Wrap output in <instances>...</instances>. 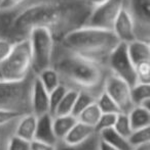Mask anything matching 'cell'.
Listing matches in <instances>:
<instances>
[{"instance_id": "21", "label": "cell", "mask_w": 150, "mask_h": 150, "mask_svg": "<svg viewBox=\"0 0 150 150\" xmlns=\"http://www.w3.org/2000/svg\"><path fill=\"white\" fill-rule=\"evenodd\" d=\"M37 78L48 93L56 89L61 84V79L59 73L52 67H46L37 74Z\"/></svg>"}, {"instance_id": "9", "label": "cell", "mask_w": 150, "mask_h": 150, "mask_svg": "<svg viewBox=\"0 0 150 150\" xmlns=\"http://www.w3.org/2000/svg\"><path fill=\"white\" fill-rule=\"evenodd\" d=\"M122 5L123 0H108L90 10L84 25L105 30H112L113 24Z\"/></svg>"}, {"instance_id": "35", "label": "cell", "mask_w": 150, "mask_h": 150, "mask_svg": "<svg viewBox=\"0 0 150 150\" xmlns=\"http://www.w3.org/2000/svg\"><path fill=\"white\" fill-rule=\"evenodd\" d=\"M14 42L6 39V38L0 37V61L5 59L9 55L12 47H14Z\"/></svg>"}, {"instance_id": "38", "label": "cell", "mask_w": 150, "mask_h": 150, "mask_svg": "<svg viewBox=\"0 0 150 150\" xmlns=\"http://www.w3.org/2000/svg\"><path fill=\"white\" fill-rule=\"evenodd\" d=\"M84 1H85V3L93 9V8L97 7V6H100L101 4L107 2L108 0H84Z\"/></svg>"}, {"instance_id": "17", "label": "cell", "mask_w": 150, "mask_h": 150, "mask_svg": "<svg viewBox=\"0 0 150 150\" xmlns=\"http://www.w3.org/2000/svg\"><path fill=\"white\" fill-rule=\"evenodd\" d=\"M98 134L101 140L108 143L114 148L118 150H135L134 147L128 142V138L117 133L113 128L105 129V130L99 132Z\"/></svg>"}, {"instance_id": "40", "label": "cell", "mask_w": 150, "mask_h": 150, "mask_svg": "<svg viewBox=\"0 0 150 150\" xmlns=\"http://www.w3.org/2000/svg\"><path fill=\"white\" fill-rule=\"evenodd\" d=\"M148 148H150V144L149 145H145V146L137 147V148H135V150H145V149H148Z\"/></svg>"}, {"instance_id": "29", "label": "cell", "mask_w": 150, "mask_h": 150, "mask_svg": "<svg viewBox=\"0 0 150 150\" xmlns=\"http://www.w3.org/2000/svg\"><path fill=\"white\" fill-rule=\"evenodd\" d=\"M113 129L117 133H119L120 135H122L123 137L128 138L131 133L133 132V129H132V127H131L128 113H124V112L117 113V117H116Z\"/></svg>"}, {"instance_id": "1", "label": "cell", "mask_w": 150, "mask_h": 150, "mask_svg": "<svg viewBox=\"0 0 150 150\" xmlns=\"http://www.w3.org/2000/svg\"><path fill=\"white\" fill-rule=\"evenodd\" d=\"M90 10L84 0H34L12 13L0 14V37L18 42L27 39L32 29L44 28L57 42L83 26Z\"/></svg>"}, {"instance_id": "18", "label": "cell", "mask_w": 150, "mask_h": 150, "mask_svg": "<svg viewBox=\"0 0 150 150\" xmlns=\"http://www.w3.org/2000/svg\"><path fill=\"white\" fill-rule=\"evenodd\" d=\"M77 122V117L72 115H55L52 117V128L58 141H62L67 133Z\"/></svg>"}, {"instance_id": "14", "label": "cell", "mask_w": 150, "mask_h": 150, "mask_svg": "<svg viewBox=\"0 0 150 150\" xmlns=\"http://www.w3.org/2000/svg\"><path fill=\"white\" fill-rule=\"evenodd\" d=\"M95 129L90 127L83 122L77 120L76 124L71 128V130L67 133V135L63 139V142L66 144L76 145L84 142L88 139H90L95 134Z\"/></svg>"}, {"instance_id": "12", "label": "cell", "mask_w": 150, "mask_h": 150, "mask_svg": "<svg viewBox=\"0 0 150 150\" xmlns=\"http://www.w3.org/2000/svg\"><path fill=\"white\" fill-rule=\"evenodd\" d=\"M31 111L36 117L50 113V93L44 89L37 76L33 81L31 92Z\"/></svg>"}, {"instance_id": "26", "label": "cell", "mask_w": 150, "mask_h": 150, "mask_svg": "<svg viewBox=\"0 0 150 150\" xmlns=\"http://www.w3.org/2000/svg\"><path fill=\"white\" fill-rule=\"evenodd\" d=\"M128 142L131 143L134 148L150 144V126L145 128L133 130L131 135L128 138Z\"/></svg>"}, {"instance_id": "32", "label": "cell", "mask_w": 150, "mask_h": 150, "mask_svg": "<svg viewBox=\"0 0 150 150\" xmlns=\"http://www.w3.org/2000/svg\"><path fill=\"white\" fill-rule=\"evenodd\" d=\"M116 117H117V113H102L97 125L95 126V132L99 133L105 129L113 128Z\"/></svg>"}, {"instance_id": "16", "label": "cell", "mask_w": 150, "mask_h": 150, "mask_svg": "<svg viewBox=\"0 0 150 150\" xmlns=\"http://www.w3.org/2000/svg\"><path fill=\"white\" fill-rule=\"evenodd\" d=\"M128 52L134 64L150 61V42L136 39L126 44Z\"/></svg>"}, {"instance_id": "24", "label": "cell", "mask_w": 150, "mask_h": 150, "mask_svg": "<svg viewBox=\"0 0 150 150\" xmlns=\"http://www.w3.org/2000/svg\"><path fill=\"white\" fill-rule=\"evenodd\" d=\"M97 95L93 92L86 90H78L77 96H76L74 106H73L72 112L71 115L77 117V115L83 110L84 108L90 105L92 103H94L96 101Z\"/></svg>"}, {"instance_id": "15", "label": "cell", "mask_w": 150, "mask_h": 150, "mask_svg": "<svg viewBox=\"0 0 150 150\" xmlns=\"http://www.w3.org/2000/svg\"><path fill=\"white\" fill-rule=\"evenodd\" d=\"M37 117L32 112L25 113L19 119L14 129V135L24 138L28 141H32L36 131Z\"/></svg>"}, {"instance_id": "25", "label": "cell", "mask_w": 150, "mask_h": 150, "mask_svg": "<svg viewBox=\"0 0 150 150\" xmlns=\"http://www.w3.org/2000/svg\"><path fill=\"white\" fill-rule=\"evenodd\" d=\"M101 115H102V112H101L98 105L96 104V101H95L94 103L88 105L86 108H84L77 115V120H79V122H83V124L88 125L90 127H93L95 129V126L98 122Z\"/></svg>"}, {"instance_id": "2", "label": "cell", "mask_w": 150, "mask_h": 150, "mask_svg": "<svg viewBox=\"0 0 150 150\" xmlns=\"http://www.w3.org/2000/svg\"><path fill=\"white\" fill-rule=\"evenodd\" d=\"M52 67L59 73L62 84L93 93L98 89L103 90V83L108 73L106 65L66 51L57 44Z\"/></svg>"}, {"instance_id": "13", "label": "cell", "mask_w": 150, "mask_h": 150, "mask_svg": "<svg viewBox=\"0 0 150 150\" xmlns=\"http://www.w3.org/2000/svg\"><path fill=\"white\" fill-rule=\"evenodd\" d=\"M34 139L48 144L57 145L59 142L52 128V115L50 113H45L37 117L36 131Z\"/></svg>"}, {"instance_id": "4", "label": "cell", "mask_w": 150, "mask_h": 150, "mask_svg": "<svg viewBox=\"0 0 150 150\" xmlns=\"http://www.w3.org/2000/svg\"><path fill=\"white\" fill-rule=\"evenodd\" d=\"M35 77L36 74L32 71L22 80H0V108L22 115L32 112L31 92Z\"/></svg>"}, {"instance_id": "22", "label": "cell", "mask_w": 150, "mask_h": 150, "mask_svg": "<svg viewBox=\"0 0 150 150\" xmlns=\"http://www.w3.org/2000/svg\"><path fill=\"white\" fill-rule=\"evenodd\" d=\"M78 90L74 88H68L67 92L61 99L59 102L58 106L55 109V112L52 117L55 115H71L72 112L73 106H74V102L76 96H77Z\"/></svg>"}, {"instance_id": "20", "label": "cell", "mask_w": 150, "mask_h": 150, "mask_svg": "<svg viewBox=\"0 0 150 150\" xmlns=\"http://www.w3.org/2000/svg\"><path fill=\"white\" fill-rule=\"evenodd\" d=\"M131 98L134 106L140 105L150 108V83H136L131 87Z\"/></svg>"}, {"instance_id": "19", "label": "cell", "mask_w": 150, "mask_h": 150, "mask_svg": "<svg viewBox=\"0 0 150 150\" xmlns=\"http://www.w3.org/2000/svg\"><path fill=\"white\" fill-rule=\"evenodd\" d=\"M128 117L133 130L150 126V108L136 105L128 112Z\"/></svg>"}, {"instance_id": "23", "label": "cell", "mask_w": 150, "mask_h": 150, "mask_svg": "<svg viewBox=\"0 0 150 150\" xmlns=\"http://www.w3.org/2000/svg\"><path fill=\"white\" fill-rule=\"evenodd\" d=\"M99 137L98 133H95L90 139L76 145L66 144L63 141H59L56 145V150H99Z\"/></svg>"}, {"instance_id": "30", "label": "cell", "mask_w": 150, "mask_h": 150, "mask_svg": "<svg viewBox=\"0 0 150 150\" xmlns=\"http://www.w3.org/2000/svg\"><path fill=\"white\" fill-rule=\"evenodd\" d=\"M34 0H1L0 1V14H8L17 11Z\"/></svg>"}, {"instance_id": "39", "label": "cell", "mask_w": 150, "mask_h": 150, "mask_svg": "<svg viewBox=\"0 0 150 150\" xmlns=\"http://www.w3.org/2000/svg\"><path fill=\"white\" fill-rule=\"evenodd\" d=\"M99 150H118V149L114 148L113 146H111L108 143L104 142V141H102L100 139V141H99Z\"/></svg>"}, {"instance_id": "34", "label": "cell", "mask_w": 150, "mask_h": 150, "mask_svg": "<svg viewBox=\"0 0 150 150\" xmlns=\"http://www.w3.org/2000/svg\"><path fill=\"white\" fill-rule=\"evenodd\" d=\"M30 142L14 134L8 141L7 150H30Z\"/></svg>"}, {"instance_id": "42", "label": "cell", "mask_w": 150, "mask_h": 150, "mask_svg": "<svg viewBox=\"0 0 150 150\" xmlns=\"http://www.w3.org/2000/svg\"><path fill=\"white\" fill-rule=\"evenodd\" d=\"M0 1H1V0H0Z\"/></svg>"}, {"instance_id": "3", "label": "cell", "mask_w": 150, "mask_h": 150, "mask_svg": "<svg viewBox=\"0 0 150 150\" xmlns=\"http://www.w3.org/2000/svg\"><path fill=\"white\" fill-rule=\"evenodd\" d=\"M119 43L112 30L83 26L67 33L59 41L57 46L66 51L90 58L106 65L109 54Z\"/></svg>"}, {"instance_id": "6", "label": "cell", "mask_w": 150, "mask_h": 150, "mask_svg": "<svg viewBox=\"0 0 150 150\" xmlns=\"http://www.w3.org/2000/svg\"><path fill=\"white\" fill-rule=\"evenodd\" d=\"M30 43L32 71L37 75L46 67H52L54 59L56 40L47 29L34 28L28 35Z\"/></svg>"}, {"instance_id": "36", "label": "cell", "mask_w": 150, "mask_h": 150, "mask_svg": "<svg viewBox=\"0 0 150 150\" xmlns=\"http://www.w3.org/2000/svg\"><path fill=\"white\" fill-rule=\"evenodd\" d=\"M21 115H23L22 113L14 112V111H11V110H6V109L0 108V126H1V125L8 124V122H12V120L20 117Z\"/></svg>"}, {"instance_id": "7", "label": "cell", "mask_w": 150, "mask_h": 150, "mask_svg": "<svg viewBox=\"0 0 150 150\" xmlns=\"http://www.w3.org/2000/svg\"><path fill=\"white\" fill-rule=\"evenodd\" d=\"M106 67L109 73L126 81L131 87L138 83L135 64L128 55L126 43L119 42L115 46L107 58Z\"/></svg>"}, {"instance_id": "5", "label": "cell", "mask_w": 150, "mask_h": 150, "mask_svg": "<svg viewBox=\"0 0 150 150\" xmlns=\"http://www.w3.org/2000/svg\"><path fill=\"white\" fill-rule=\"evenodd\" d=\"M32 71L30 43L28 38L14 42L9 55L0 61V80L17 81Z\"/></svg>"}, {"instance_id": "37", "label": "cell", "mask_w": 150, "mask_h": 150, "mask_svg": "<svg viewBox=\"0 0 150 150\" xmlns=\"http://www.w3.org/2000/svg\"><path fill=\"white\" fill-rule=\"evenodd\" d=\"M30 150H56V145L33 139L30 142Z\"/></svg>"}, {"instance_id": "10", "label": "cell", "mask_w": 150, "mask_h": 150, "mask_svg": "<svg viewBox=\"0 0 150 150\" xmlns=\"http://www.w3.org/2000/svg\"><path fill=\"white\" fill-rule=\"evenodd\" d=\"M103 90L117 104L120 112L128 113L134 107L131 98V86L126 81L109 71L105 77Z\"/></svg>"}, {"instance_id": "28", "label": "cell", "mask_w": 150, "mask_h": 150, "mask_svg": "<svg viewBox=\"0 0 150 150\" xmlns=\"http://www.w3.org/2000/svg\"><path fill=\"white\" fill-rule=\"evenodd\" d=\"M20 117L8 122V124L0 126V150H7L8 141H9L10 137L14 134V129H16L17 122Z\"/></svg>"}, {"instance_id": "27", "label": "cell", "mask_w": 150, "mask_h": 150, "mask_svg": "<svg viewBox=\"0 0 150 150\" xmlns=\"http://www.w3.org/2000/svg\"><path fill=\"white\" fill-rule=\"evenodd\" d=\"M96 104L98 105L99 109L102 113H119L120 110L118 108L117 104L114 102V100L102 90L96 98Z\"/></svg>"}, {"instance_id": "31", "label": "cell", "mask_w": 150, "mask_h": 150, "mask_svg": "<svg viewBox=\"0 0 150 150\" xmlns=\"http://www.w3.org/2000/svg\"><path fill=\"white\" fill-rule=\"evenodd\" d=\"M67 90H68V87L61 83L56 89H54L52 92H50V113L52 115H54L55 109L58 106L59 102L63 98V96L67 92Z\"/></svg>"}, {"instance_id": "41", "label": "cell", "mask_w": 150, "mask_h": 150, "mask_svg": "<svg viewBox=\"0 0 150 150\" xmlns=\"http://www.w3.org/2000/svg\"><path fill=\"white\" fill-rule=\"evenodd\" d=\"M145 150H150V148H148V149H145Z\"/></svg>"}, {"instance_id": "11", "label": "cell", "mask_w": 150, "mask_h": 150, "mask_svg": "<svg viewBox=\"0 0 150 150\" xmlns=\"http://www.w3.org/2000/svg\"><path fill=\"white\" fill-rule=\"evenodd\" d=\"M112 32L119 42L128 44L136 40L134 21L123 5L113 24Z\"/></svg>"}, {"instance_id": "33", "label": "cell", "mask_w": 150, "mask_h": 150, "mask_svg": "<svg viewBox=\"0 0 150 150\" xmlns=\"http://www.w3.org/2000/svg\"><path fill=\"white\" fill-rule=\"evenodd\" d=\"M137 81L139 83H150V61H144L135 65Z\"/></svg>"}, {"instance_id": "8", "label": "cell", "mask_w": 150, "mask_h": 150, "mask_svg": "<svg viewBox=\"0 0 150 150\" xmlns=\"http://www.w3.org/2000/svg\"><path fill=\"white\" fill-rule=\"evenodd\" d=\"M135 25L136 39L150 42V0H123Z\"/></svg>"}]
</instances>
